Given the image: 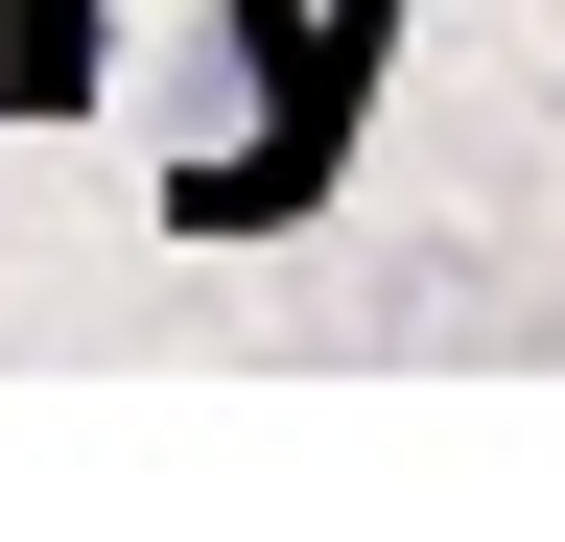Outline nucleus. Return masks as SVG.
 Instances as JSON below:
<instances>
[{"label":"nucleus","mask_w":565,"mask_h":542,"mask_svg":"<svg viewBox=\"0 0 565 542\" xmlns=\"http://www.w3.org/2000/svg\"><path fill=\"white\" fill-rule=\"evenodd\" d=\"M0 95H24V118L95 95V0H0Z\"/></svg>","instance_id":"2"},{"label":"nucleus","mask_w":565,"mask_h":542,"mask_svg":"<svg viewBox=\"0 0 565 542\" xmlns=\"http://www.w3.org/2000/svg\"><path fill=\"white\" fill-rule=\"evenodd\" d=\"M236 72H259V213H307V189H330V142H353V118H330V0H236Z\"/></svg>","instance_id":"1"}]
</instances>
